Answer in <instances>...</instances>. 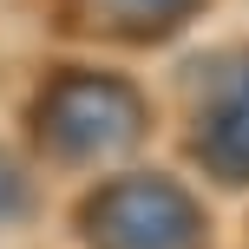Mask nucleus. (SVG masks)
I'll list each match as a JSON object with an SVG mask.
<instances>
[]
</instances>
